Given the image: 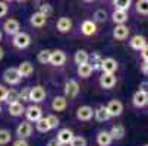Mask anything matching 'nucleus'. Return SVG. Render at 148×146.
Here are the masks:
<instances>
[{
  "instance_id": "nucleus-50",
  "label": "nucleus",
  "mask_w": 148,
  "mask_h": 146,
  "mask_svg": "<svg viewBox=\"0 0 148 146\" xmlns=\"http://www.w3.org/2000/svg\"><path fill=\"white\" fill-rule=\"evenodd\" d=\"M3 2H10V0H3Z\"/></svg>"
},
{
  "instance_id": "nucleus-7",
  "label": "nucleus",
  "mask_w": 148,
  "mask_h": 146,
  "mask_svg": "<svg viewBox=\"0 0 148 146\" xmlns=\"http://www.w3.org/2000/svg\"><path fill=\"white\" fill-rule=\"evenodd\" d=\"M3 29H5V32L8 35H15L16 32H19L21 26H19V22H18L16 19L10 18V19H8L6 22L3 24Z\"/></svg>"
},
{
  "instance_id": "nucleus-41",
  "label": "nucleus",
  "mask_w": 148,
  "mask_h": 146,
  "mask_svg": "<svg viewBox=\"0 0 148 146\" xmlns=\"http://www.w3.org/2000/svg\"><path fill=\"white\" fill-rule=\"evenodd\" d=\"M141 54H142L144 61H148V44H145V45L141 48Z\"/></svg>"
},
{
  "instance_id": "nucleus-26",
  "label": "nucleus",
  "mask_w": 148,
  "mask_h": 146,
  "mask_svg": "<svg viewBox=\"0 0 148 146\" xmlns=\"http://www.w3.org/2000/svg\"><path fill=\"white\" fill-rule=\"evenodd\" d=\"M92 66L88 63H84V65H78V75L81 77H90L92 73Z\"/></svg>"
},
{
  "instance_id": "nucleus-10",
  "label": "nucleus",
  "mask_w": 148,
  "mask_h": 146,
  "mask_svg": "<svg viewBox=\"0 0 148 146\" xmlns=\"http://www.w3.org/2000/svg\"><path fill=\"white\" fill-rule=\"evenodd\" d=\"M100 85L104 89H110L116 85V76L113 73H103V76L100 77Z\"/></svg>"
},
{
  "instance_id": "nucleus-40",
  "label": "nucleus",
  "mask_w": 148,
  "mask_h": 146,
  "mask_svg": "<svg viewBox=\"0 0 148 146\" xmlns=\"http://www.w3.org/2000/svg\"><path fill=\"white\" fill-rule=\"evenodd\" d=\"M41 13H44L47 18H49V15L51 13V7H50V5H43L41 6V10H40Z\"/></svg>"
},
{
  "instance_id": "nucleus-14",
  "label": "nucleus",
  "mask_w": 148,
  "mask_h": 146,
  "mask_svg": "<svg viewBox=\"0 0 148 146\" xmlns=\"http://www.w3.org/2000/svg\"><path fill=\"white\" fill-rule=\"evenodd\" d=\"M31 133H32V126H31V124H29L28 121L21 123L19 126H18V129H16V134H18L19 137H22V139L29 137V136H31Z\"/></svg>"
},
{
  "instance_id": "nucleus-39",
  "label": "nucleus",
  "mask_w": 148,
  "mask_h": 146,
  "mask_svg": "<svg viewBox=\"0 0 148 146\" xmlns=\"http://www.w3.org/2000/svg\"><path fill=\"white\" fill-rule=\"evenodd\" d=\"M8 10H9L8 3H6V2H0V18H3V16L8 13Z\"/></svg>"
},
{
  "instance_id": "nucleus-1",
  "label": "nucleus",
  "mask_w": 148,
  "mask_h": 146,
  "mask_svg": "<svg viewBox=\"0 0 148 146\" xmlns=\"http://www.w3.org/2000/svg\"><path fill=\"white\" fill-rule=\"evenodd\" d=\"M3 79H5L6 83H9V85H18L21 82V79H22V76H21L18 67H9V69L5 70Z\"/></svg>"
},
{
  "instance_id": "nucleus-35",
  "label": "nucleus",
  "mask_w": 148,
  "mask_h": 146,
  "mask_svg": "<svg viewBox=\"0 0 148 146\" xmlns=\"http://www.w3.org/2000/svg\"><path fill=\"white\" fill-rule=\"evenodd\" d=\"M69 145L71 146H87V140L82 136H73L72 140L69 142Z\"/></svg>"
},
{
  "instance_id": "nucleus-38",
  "label": "nucleus",
  "mask_w": 148,
  "mask_h": 146,
  "mask_svg": "<svg viewBox=\"0 0 148 146\" xmlns=\"http://www.w3.org/2000/svg\"><path fill=\"white\" fill-rule=\"evenodd\" d=\"M19 99H22V101H29V88H25V89L21 91Z\"/></svg>"
},
{
  "instance_id": "nucleus-37",
  "label": "nucleus",
  "mask_w": 148,
  "mask_h": 146,
  "mask_svg": "<svg viewBox=\"0 0 148 146\" xmlns=\"http://www.w3.org/2000/svg\"><path fill=\"white\" fill-rule=\"evenodd\" d=\"M94 18H95V20H98V22H104L106 18H107V13H106V10H97L94 13Z\"/></svg>"
},
{
  "instance_id": "nucleus-25",
  "label": "nucleus",
  "mask_w": 148,
  "mask_h": 146,
  "mask_svg": "<svg viewBox=\"0 0 148 146\" xmlns=\"http://www.w3.org/2000/svg\"><path fill=\"white\" fill-rule=\"evenodd\" d=\"M94 115H95V120L100 121V123H104V121H107L110 118V114H109V111H107L106 107H100L97 111H94Z\"/></svg>"
},
{
  "instance_id": "nucleus-48",
  "label": "nucleus",
  "mask_w": 148,
  "mask_h": 146,
  "mask_svg": "<svg viewBox=\"0 0 148 146\" xmlns=\"http://www.w3.org/2000/svg\"><path fill=\"white\" fill-rule=\"evenodd\" d=\"M84 2H94V0H84Z\"/></svg>"
},
{
  "instance_id": "nucleus-15",
  "label": "nucleus",
  "mask_w": 148,
  "mask_h": 146,
  "mask_svg": "<svg viewBox=\"0 0 148 146\" xmlns=\"http://www.w3.org/2000/svg\"><path fill=\"white\" fill-rule=\"evenodd\" d=\"M29 22H31L32 26H35V28H41V26H44V25H46V22H47V16H46L44 13H41V12H37V13H34V15L31 16Z\"/></svg>"
},
{
  "instance_id": "nucleus-44",
  "label": "nucleus",
  "mask_w": 148,
  "mask_h": 146,
  "mask_svg": "<svg viewBox=\"0 0 148 146\" xmlns=\"http://www.w3.org/2000/svg\"><path fill=\"white\" fill-rule=\"evenodd\" d=\"M141 70H142L144 75H148V61H144V65H142Z\"/></svg>"
},
{
  "instance_id": "nucleus-43",
  "label": "nucleus",
  "mask_w": 148,
  "mask_h": 146,
  "mask_svg": "<svg viewBox=\"0 0 148 146\" xmlns=\"http://www.w3.org/2000/svg\"><path fill=\"white\" fill-rule=\"evenodd\" d=\"M6 92H8V89H6L3 85H0V101H3V99H5V96H6Z\"/></svg>"
},
{
  "instance_id": "nucleus-27",
  "label": "nucleus",
  "mask_w": 148,
  "mask_h": 146,
  "mask_svg": "<svg viewBox=\"0 0 148 146\" xmlns=\"http://www.w3.org/2000/svg\"><path fill=\"white\" fill-rule=\"evenodd\" d=\"M90 56L85 50H78L75 53V63L76 65H84V63H88Z\"/></svg>"
},
{
  "instance_id": "nucleus-19",
  "label": "nucleus",
  "mask_w": 148,
  "mask_h": 146,
  "mask_svg": "<svg viewBox=\"0 0 148 146\" xmlns=\"http://www.w3.org/2000/svg\"><path fill=\"white\" fill-rule=\"evenodd\" d=\"M81 31H82L84 35L90 37V35L95 34L97 26H95V24L92 22V20H84V24H82V26H81Z\"/></svg>"
},
{
  "instance_id": "nucleus-30",
  "label": "nucleus",
  "mask_w": 148,
  "mask_h": 146,
  "mask_svg": "<svg viewBox=\"0 0 148 146\" xmlns=\"http://www.w3.org/2000/svg\"><path fill=\"white\" fill-rule=\"evenodd\" d=\"M35 124H37V130H38V132H41V133H46V132H49V130H50L49 123H47V120H46L44 117L38 118V120L35 121Z\"/></svg>"
},
{
  "instance_id": "nucleus-36",
  "label": "nucleus",
  "mask_w": 148,
  "mask_h": 146,
  "mask_svg": "<svg viewBox=\"0 0 148 146\" xmlns=\"http://www.w3.org/2000/svg\"><path fill=\"white\" fill-rule=\"evenodd\" d=\"M46 120H47V123H49V127H50V129H56L59 124H60V123H59V118H57L56 115H53V114L49 115V117H46Z\"/></svg>"
},
{
  "instance_id": "nucleus-31",
  "label": "nucleus",
  "mask_w": 148,
  "mask_h": 146,
  "mask_svg": "<svg viewBox=\"0 0 148 146\" xmlns=\"http://www.w3.org/2000/svg\"><path fill=\"white\" fill-rule=\"evenodd\" d=\"M114 7L119 10H128L132 5V0H114Z\"/></svg>"
},
{
  "instance_id": "nucleus-12",
  "label": "nucleus",
  "mask_w": 148,
  "mask_h": 146,
  "mask_svg": "<svg viewBox=\"0 0 148 146\" xmlns=\"http://www.w3.org/2000/svg\"><path fill=\"white\" fill-rule=\"evenodd\" d=\"M25 113H27V118H28V121H34V123H35L38 118L43 117V111H41V108L37 107V105H31V107H28V108L25 110Z\"/></svg>"
},
{
  "instance_id": "nucleus-8",
  "label": "nucleus",
  "mask_w": 148,
  "mask_h": 146,
  "mask_svg": "<svg viewBox=\"0 0 148 146\" xmlns=\"http://www.w3.org/2000/svg\"><path fill=\"white\" fill-rule=\"evenodd\" d=\"M92 115H94V110H92L91 107H88V105L79 107L78 111H76V117H78V120H81V121H88V120L92 118Z\"/></svg>"
},
{
  "instance_id": "nucleus-46",
  "label": "nucleus",
  "mask_w": 148,
  "mask_h": 146,
  "mask_svg": "<svg viewBox=\"0 0 148 146\" xmlns=\"http://www.w3.org/2000/svg\"><path fill=\"white\" fill-rule=\"evenodd\" d=\"M3 56H5V51H3L2 48H0V60H2V58H3Z\"/></svg>"
},
{
  "instance_id": "nucleus-54",
  "label": "nucleus",
  "mask_w": 148,
  "mask_h": 146,
  "mask_svg": "<svg viewBox=\"0 0 148 146\" xmlns=\"http://www.w3.org/2000/svg\"><path fill=\"white\" fill-rule=\"evenodd\" d=\"M145 146H148V145H145Z\"/></svg>"
},
{
  "instance_id": "nucleus-16",
  "label": "nucleus",
  "mask_w": 148,
  "mask_h": 146,
  "mask_svg": "<svg viewBox=\"0 0 148 146\" xmlns=\"http://www.w3.org/2000/svg\"><path fill=\"white\" fill-rule=\"evenodd\" d=\"M72 137H73V133L69 130V129H62L59 133H57V142L60 143V145H69V142L72 140Z\"/></svg>"
},
{
  "instance_id": "nucleus-45",
  "label": "nucleus",
  "mask_w": 148,
  "mask_h": 146,
  "mask_svg": "<svg viewBox=\"0 0 148 146\" xmlns=\"http://www.w3.org/2000/svg\"><path fill=\"white\" fill-rule=\"evenodd\" d=\"M47 146H60V143H59L57 140H51V142H49Z\"/></svg>"
},
{
  "instance_id": "nucleus-53",
  "label": "nucleus",
  "mask_w": 148,
  "mask_h": 146,
  "mask_svg": "<svg viewBox=\"0 0 148 146\" xmlns=\"http://www.w3.org/2000/svg\"><path fill=\"white\" fill-rule=\"evenodd\" d=\"M147 86H148V83H147Z\"/></svg>"
},
{
  "instance_id": "nucleus-4",
  "label": "nucleus",
  "mask_w": 148,
  "mask_h": 146,
  "mask_svg": "<svg viewBox=\"0 0 148 146\" xmlns=\"http://www.w3.org/2000/svg\"><path fill=\"white\" fill-rule=\"evenodd\" d=\"M107 111H109V114H110V117H117V115H120L122 114V111H123V105H122V102L120 101H117V99H113V101H110L109 104H107Z\"/></svg>"
},
{
  "instance_id": "nucleus-3",
  "label": "nucleus",
  "mask_w": 148,
  "mask_h": 146,
  "mask_svg": "<svg viewBox=\"0 0 148 146\" xmlns=\"http://www.w3.org/2000/svg\"><path fill=\"white\" fill-rule=\"evenodd\" d=\"M79 94V85H78V82L71 79L65 83V95L69 96V98H75L76 95Z\"/></svg>"
},
{
  "instance_id": "nucleus-17",
  "label": "nucleus",
  "mask_w": 148,
  "mask_h": 146,
  "mask_svg": "<svg viewBox=\"0 0 148 146\" xmlns=\"http://www.w3.org/2000/svg\"><path fill=\"white\" fill-rule=\"evenodd\" d=\"M56 28L60 32H69L71 28H72V20L69 18H60L56 24Z\"/></svg>"
},
{
  "instance_id": "nucleus-52",
  "label": "nucleus",
  "mask_w": 148,
  "mask_h": 146,
  "mask_svg": "<svg viewBox=\"0 0 148 146\" xmlns=\"http://www.w3.org/2000/svg\"><path fill=\"white\" fill-rule=\"evenodd\" d=\"M147 105H148V101H147Z\"/></svg>"
},
{
  "instance_id": "nucleus-28",
  "label": "nucleus",
  "mask_w": 148,
  "mask_h": 146,
  "mask_svg": "<svg viewBox=\"0 0 148 146\" xmlns=\"http://www.w3.org/2000/svg\"><path fill=\"white\" fill-rule=\"evenodd\" d=\"M8 105L9 104H12V102H16V101H19V92L18 91H15V89H8V92H6V96H5V99H3Z\"/></svg>"
},
{
  "instance_id": "nucleus-42",
  "label": "nucleus",
  "mask_w": 148,
  "mask_h": 146,
  "mask_svg": "<svg viewBox=\"0 0 148 146\" xmlns=\"http://www.w3.org/2000/svg\"><path fill=\"white\" fill-rule=\"evenodd\" d=\"M13 146H29V145H28V142H27L25 139L19 137L16 142H13Z\"/></svg>"
},
{
  "instance_id": "nucleus-20",
  "label": "nucleus",
  "mask_w": 148,
  "mask_h": 146,
  "mask_svg": "<svg viewBox=\"0 0 148 146\" xmlns=\"http://www.w3.org/2000/svg\"><path fill=\"white\" fill-rule=\"evenodd\" d=\"M66 105H68V101L65 96H56L51 102V108L54 111H63L66 108Z\"/></svg>"
},
{
  "instance_id": "nucleus-13",
  "label": "nucleus",
  "mask_w": 148,
  "mask_h": 146,
  "mask_svg": "<svg viewBox=\"0 0 148 146\" xmlns=\"http://www.w3.org/2000/svg\"><path fill=\"white\" fill-rule=\"evenodd\" d=\"M128 35H129V28H128V26H125L123 24L116 25V28L113 29V37H114L117 41H123V39H126V38H128Z\"/></svg>"
},
{
  "instance_id": "nucleus-29",
  "label": "nucleus",
  "mask_w": 148,
  "mask_h": 146,
  "mask_svg": "<svg viewBox=\"0 0 148 146\" xmlns=\"http://www.w3.org/2000/svg\"><path fill=\"white\" fill-rule=\"evenodd\" d=\"M110 134H112V137H113V139H122V137L125 136V127H123V126H120V124H116V126H113V127H112Z\"/></svg>"
},
{
  "instance_id": "nucleus-6",
  "label": "nucleus",
  "mask_w": 148,
  "mask_h": 146,
  "mask_svg": "<svg viewBox=\"0 0 148 146\" xmlns=\"http://www.w3.org/2000/svg\"><path fill=\"white\" fill-rule=\"evenodd\" d=\"M147 101H148V94H147V91H144V89H139L138 92H135V95H134V98H132L134 105L138 107V108L147 105Z\"/></svg>"
},
{
  "instance_id": "nucleus-9",
  "label": "nucleus",
  "mask_w": 148,
  "mask_h": 146,
  "mask_svg": "<svg viewBox=\"0 0 148 146\" xmlns=\"http://www.w3.org/2000/svg\"><path fill=\"white\" fill-rule=\"evenodd\" d=\"M65 61H66V54L63 53L62 50H56L50 54V61L49 63H51L53 66H62V65H65Z\"/></svg>"
},
{
  "instance_id": "nucleus-51",
  "label": "nucleus",
  "mask_w": 148,
  "mask_h": 146,
  "mask_svg": "<svg viewBox=\"0 0 148 146\" xmlns=\"http://www.w3.org/2000/svg\"><path fill=\"white\" fill-rule=\"evenodd\" d=\"M0 113H2V107H0Z\"/></svg>"
},
{
  "instance_id": "nucleus-34",
  "label": "nucleus",
  "mask_w": 148,
  "mask_h": 146,
  "mask_svg": "<svg viewBox=\"0 0 148 146\" xmlns=\"http://www.w3.org/2000/svg\"><path fill=\"white\" fill-rule=\"evenodd\" d=\"M50 54H51V51H49V50L40 51L38 53V61H40V63H43V65L49 63V61H50Z\"/></svg>"
},
{
  "instance_id": "nucleus-18",
  "label": "nucleus",
  "mask_w": 148,
  "mask_h": 146,
  "mask_svg": "<svg viewBox=\"0 0 148 146\" xmlns=\"http://www.w3.org/2000/svg\"><path fill=\"white\" fill-rule=\"evenodd\" d=\"M112 19H113V22H114L116 25L125 24L126 20H128V12H126V10H119V9H116V10L113 12V15H112Z\"/></svg>"
},
{
  "instance_id": "nucleus-5",
  "label": "nucleus",
  "mask_w": 148,
  "mask_h": 146,
  "mask_svg": "<svg viewBox=\"0 0 148 146\" xmlns=\"http://www.w3.org/2000/svg\"><path fill=\"white\" fill-rule=\"evenodd\" d=\"M44 98H46V91H44V88H41V86L29 88V101L41 102Z\"/></svg>"
},
{
  "instance_id": "nucleus-47",
  "label": "nucleus",
  "mask_w": 148,
  "mask_h": 146,
  "mask_svg": "<svg viewBox=\"0 0 148 146\" xmlns=\"http://www.w3.org/2000/svg\"><path fill=\"white\" fill-rule=\"evenodd\" d=\"M2 37H3V34H2V31H0V41H2Z\"/></svg>"
},
{
  "instance_id": "nucleus-32",
  "label": "nucleus",
  "mask_w": 148,
  "mask_h": 146,
  "mask_svg": "<svg viewBox=\"0 0 148 146\" xmlns=\"http://www.w3.org/2000/svg\"><path fill=\"white\" fill-rule=\"evenodd\" d=\"M136 12L141 15H148V0H138L136 2Z\"/></svg>"
},
{
  "instance_id": "nucleus-24",
  "label": "nucleus",
  "mask_w": 148,
  "mask_h": 146,
  "mask_svg": "<svg viewBox=\"0 0 148 146\" xmlns=\"http://www.w3.org/2000/svg\"><path fill=\"white\" fill-rule=\"evenodd\" d=\"M25 111V107L21 104L19 101H16V102H12V104H9V114L10 115H13V117H18V115H21Z\"/></svg>"
},
{
  "instance_id": "nucleus-11",
  "label": "nucleus",
  "mask_w": 148,
  "mask_h": 146,
  "mask_svg": "<svg viewBox=\"0 0 148 146\" xmlns=\"http://www.w3.org/2000/svg\"><path fill=\"white\" fill-rule=\"evenodd\" d=\"M100 67L103 69V72H104V73H114V72H116V69H117V63H116V60H114V58L109 57V58L101 60Z\"/></svg>"
},
{
  "instance_id": "nucleus-33",
  "label": "nucleus",
  "mask_w": 148,
  "mask_h": 146,
  "mask_svg": "<svg viewBox=\"0 0 148 146\" xmlns=\"http://www.w3.org/2000/svg\"><path fill=\"white\" fill-rule=\"evenodd\" d=\"M10 139H12V134L9 130H6V129L0 130V145H8L10 142Z\"/></svg>"
},
{
  "instance_id": "nucleus-2",
  "label": "nucleus",
  "mask_w": 148,
  "mask_h": 146,
  "mask_svg": "<svg viewBox=\"0 0 148 146\" xmlns=\"http://www.w3.org/2000/svg\"><path fill=\"white\" fill-rule=\"evenodd\" d=\"M29 43H31V38H29V35L27 32H21L19 31V32H16L13 35V45L16 48H19V50L27 48L29 45Z\"/></svg>"
},
{
  "instance_id": "nucleus-22",
  "label": "nucleus",
  "mask_w": 148,
  "mask_h": 146,
  "mask_svg": "<svg viewBox=\"0 0 148 146\" xmlns=\"http://www.w3.org/2000/svg\"><path fill=\"white\" fill-rule=\"evenodd\" d=\"M18 70H19V73H21V76H22V77H28V76L32 75V72H34V66L29 63V61H24V63H21V65H19Z\"/></svg>"
},
{
  "instance_id": "nucleus-23",
  "label": "nucleus",
  "mask_w": 148,
  "mask_h": 146,
  "mask_svg": "<svg viewBox=\"0 0 148 146\" xmlns=\"http://www.w3.org/2000/svg\"><path fill=\"white\" fill-rule=\"evenodd\" d=\"M131 47L134 48V50H136V51H139L145 44H147V39L142 37V35H135V37H132L131 38Z\"/></svg>"
},
{
  "instance_id": "nucleus-21",
  "label": "nucleus",
  "mask_w": 148,
  "mask_h": 146,
  "mask_svg": "<svg viewBox=\"0 0 148 146\" xmlns=\"http://www.w3.org/2000/svg\"><path fill=\"white\" fill-rule=\"evenodd\" d=\"M113 137L110 134V132H100L98 136H97V143L100 146H110Z\"/></svg>"
},
{
  "instance_id": "nucleus-49",
  "label": "nucleus",
  "mask_w": 148,
  "mask_h": 146,
  "mask_svg": "<svg viewBox=\"0 0 148 146\" xmlns=\"http://www.w3.org/2000/svg\"><path fill=\"white\" fill-rule=\"evenodd\" d=\"M18 2H27V0H18Z\"/></svg>"
}]
</instances>
